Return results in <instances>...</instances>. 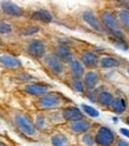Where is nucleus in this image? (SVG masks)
<instances>
[{
	"label": "nucleus",
	"mask_w": 129,
	"mask_h": 146,
	"mask_svg": "<svg viewBox=\"0 0 129 146\" xmlns=\"http://www.w3.org/2000/svg\"><path fill=\"white\" fill-rule=\"evenodd\" d=\"M101 24L104 29L112 34L116 39H123V31L121 29V25L117 21L116 15L110 12V11H104L101 13ZM124 40V39H123Z\"/></svg>",
	"instance_id": "nucleus-1"
},
{
	"label": "nucleus",
	"mask_w": 129,
	"mask_h": 146,
	"mask_svg": "<svg viewBox=\"0 0 129 146\" xmlns=\"http://www.w3.org/2000/svg\"><path fill=\"white\" fill-rule=\"evenodd\" d=\"M13 121L17 125V127L20 130L22 133L26 135H33L36 133V126L34 124L27 118L25 114L20 112H14L13 114Z\"/></svg>",
	"instance_id": "nucleus-2"
},
{
	"label": "nucleus",
	"mask_w": 129,
	"mask_h": 146,
	"mask_svg": "<svg viewBox=\"0 0 129 146\" xmlns=\"http://www.w3.org/2000/svg\"><path fill=\"white\" fill-rule=\"evenodd\" d=\"M95 143L98 146H113L115 143V134L109 127L101 126L96 132Z\"/></svg>",
	"instance_id": "nucleus-3"
},
{
	"label": "nucleus",
	"mask_w": 129,
	"mask_h": 146,
	"mask_svg": "<svg viewBox=\"0 0 129 146\" xmlns=\"http://www.w3.org/2000/svg\"><path fill=\"white\" fill-rule=\"evenodd\" d=\"M62 105V98L54 93H46L37 100V106L42 110H52Z\"/></svg>",
	"instance_id": "nucleus-4"
},
{
	"label": "nucleus",
	"mask_w": 129,
	"mask_h": 146,
	"mask_svg": "<svg viewBox=\"0 0 129 146\" xmlns=\"http://www.w3.org/2000/svg\"><path fill=\"white\" fill-rule=\"evenodd\" d=\"M26 51L33 58H43L45 54V45L39 39H32L27 42Z\"/></svg>",
	"instance_id": "nucleus-5"
},
{
	"label": "nucleus",
	"mask_w": 129,
	"mask_h": 146,
	"mask_svg": "<svg viewBox=\"0 0 129 146\" xmlns=\"http://www.w3.org/2000/svg\"><path fill=\"white\" fill-rule=\"evenodd\" d=\"M50 86L46 84H40V83H30L24 86V91L26 93L31 96H44L48 93Z\"/></svg>",
	"instance_id": "nucleus-6"
},
{
	"label": "nucleus",
	"mask_w": 129,
	"mask_h": 146,
	"mask_svg": "<svg viewBox=\"0 0 129 146\" xmlns=\"http://www.w3.org/2000/svg\"><path fill=\"white\" fill-rule=\"evenodd\" d=\"M44 64L45 66L48 67V70L50 72H52L53 74H60L63 72V64L62 61L56 58L54 56H45L44 57Z\"/></svg>",
	"instance_id": "nucleus-7"
},
{
	"label": "nucleus",
	"mask_w": 129,
	"mask_h": 146,
	"mask_svg": "<svg viewBox=\"0 0 129 146\" xmlns=\"http://www.w3.org/2000/svg\"><path fill=\"white\" fill-rule=\"evenodd\" d=\"M0 66L10 70H17L22 67V61L12 54H1L0 56Z\"/></svg>",
	"instance_id": "nucleus-8"
},
{
	"label": "nucleus",
	"mask_w": 129,
	"mask_h": 146,
	"mask_svg": "<svg viewBox=\"0 0 129 146\" xmlns=\"http://www.w3.org/2000/svg\"><path fill=\"white\" fill-rule=\"evenodd\" d=\"M82 18H83V20H84L93 30H95L97 32H102L103 31L102 24H101V21L97 19V17L95 15V13L93 11H85V12H83Z\"/></svg>",
	"instance_id": "nucleus-9"
},
{
	"label": "nucleus",
	"mask_w": 129,
	"mask_h": 146,
	"mask_svg": "<svg viewBox=\"0 0 129 146\" xmlns=\"http://www.w3.org/2000/svg\"><path fill=\"white\" fill-rule=\"evenodd\" d=\"M53 56L58 58L60 61H67L68 64L71 62L72 59V53L70 51V48L65 45H58V46L54 47L53 50Z\"/></svg>",
	"instance_id": "nucleus-10"
},
{
	"label": "nucleus",
	"mask_w": 129,
	"mask_h": 146,
	"mask_svg": "<svg viewBox=\"0 0 129 146\" xmlns=\"http://www.w3.org/2000/svg\"><path fill=\"white\" fill-rule=\"evenodd\" d=\"M0 6H1L3 12L6 13L7 15H11V17H20V15H23V10L18 5H15L14 3L3 1L1 4H0Z\"/></svg>",
	"instance_id": "nucleus-11"
},
{
	"label": "nucleus",
	"mask_w": 129,
	"mask_h": 146,
	"mask_svg": "<svg viewBox=\"0 0 129 146\" xmlns=\"http://www.w3.org/2000/svg\"><path fill=\"white\" fill-rule=\"evenodd\" d=\"M90 127H91V123L87 119L75 120L69 124V129L75 133H85L87 131H89Z\"/></svg>",
	"instance_id": "nucleus-12"
},
{
	"label": "nucleus",
	"mask_w": 129,
	"mask_h": 146,
	"mask_svg": "<svg viewBox=\"0 0 129 146\" xmlns=\"http://www.w3.org/2000/svg\"><path fill=\"white\" fill-rule=\"evenodd\" d=\"M63 118L68 121H75V120H79V119H83V114L82 112L79 111V108L75 107V106H70V107H67L63 110Z\"/></svg>",
	"instance_id": "nucleus-13"
},
{
	"label": "nucleus",
	"mask_w": 129,
	"mask_h": 146,
	"mask_svg": "<svg viewBox=\"0 0 129 146\" xmlns=\"http://www.w3.org/2000/svg\"><path fill=\"white\" fill-rule=\"evenodd\" d=\"M81 62L83 64V66L93 68L98 65V58L95 53L90 52V51H85L81 54Z\"/></svg>",
	"instance_id": "nucleus-14"
},
{
	"label": "nucleus",
	"mask_w": 129,
	"mask_h": 146,
	"mask_svg": "<svg viewBox=\"0 0 129 146\" xmlns=\"http://www.w3.org/2000/svg\"><path fill=\"white\" fill-rule=\"evenodd\" d=\"M98 81H99V77L95 71H89L84 74V81L83 83H84L85 88L89 91H93L97 86Z\"/></svg>",
	"instance_id": "nucleus-15"
},
{
	"label": "nucleus",
	"mask_w": 129,
	"mask_h": 146,
	"mask_svg": "<svg viewBox=\"0 0 129 146\" xmlns=\"http://www.w3.org/2000/svg\"><path fill=\"white\" fill-rule=\"evenodd\" d=\"M69 70L71 72L72 77L75 78H81L84 74V66L79 60H75L73 59L71 62H69Z\"/></svg>",
	"instance_id": "nucleus-16"
},
{
	"label": "nucleus",
	"mask_w": 129,
	"mask_h": 146,
	"mask_svg": "<svg viewBox=\"0 0 129 146\" xmlns=\"http://www.w3.org/2000/svg\"><path fill=\"white\" fill-rule=\"evenodd\" d=\"M113 100H114L113 94L108 92V91H102V92H99L97 94V104H99L103 107H109L112 105Z\"/></svg>",
	"instance_id": "nucleus-17"
},
{
	"label": "nucleus",
	"mask_w": 129,
	"mask_h": 146,
	"mask_svg": "<svg viewBox=\"0 0 129 146\" xmlns=\"http://www.w3.org/2000/svg\"><path fill=\"white\" fill-rule=\"evenodd\" d=\"M32 19L42 21V23H51L52 15L46 10H38V11H34L32 13Z\"/></svg>",
	"instance_id": "nucleus-18"
},
{
	"label": "nucleus",
	"mask_w": 129,
	"mask_h": 146,
	"mask_svg": "<svg viewBox=\"0 0 129 146\" xmlns=\"http://www.w3.org/2000/svg\"><path fill=\"white\" fill-rule=\"evenodd\" d=\"M110 107H112V110L116 114H122L126 111V107H127L126 100L122 99V98H114Z\"/></svg>",
	"instance_id": "nucleus-19"
},
{
	"label": "nucleus",
	"mask_w": 129,
	"mask_h": 146,
	"mask_svg": "<svg viewBox=\"0 0 129 146\" xmlns=\"http://www.w3.org/2000/svg\"><path fill=\"white\" fill-rule=\"evenodd\" d=\"M98 65L102 68H113L120 66V61L113 57H102L98 60Z\"/></svg>",
	"instance_id": "nucleus-20"
},
{
	"label": "nucleus",
	"mask_w": 129,
	"mask_h": 146,
	"mask_svg": "<svg viewBox=\"0 0 129 146\" xmlns=\"http://www.w3.org/2000/svg\"><path fill=\"white\" fill-rule=\"evenodd\" d=\"M117 19L126 30L129 31V11L128 10H120L117 12Z\"/></svg>",
	"instance_id": "nucleus-21"
},
{
	"label": "nucleus",
	"mask_w": 129,
	"mask_h": 146,
	"mask_svg": "<svg viewBox=\"0 0 129 146\" xmlns=\"http://www.w3.org/2000/svg\"><path fill=\"white\" fill-rule=\"evenodd\" d=\"M70 86L72 87L73 91H76V92H81L83 93L84 92V83L81 80V78H75V77H72L70 79Z\"/></svg>",
	"instance_id": "nucleus-22"
},
{
	"label": "nucleus",
	"mask_w": 129,
	"mask_h": 146,
	"mask_svg": "<svg viewBox=\"0 0 129 146\" xmlns=\"http://www.w3.org/2000/svg\"><path fill=\"white\" fill-rule=\"evenodd\" d=\"M51 143L53 146H69L67 138L63 134H54L51 138Z\"/></svg>",
	"instance_id": "nucleus-23"
},
{
	"label": "nucleus",
	"mask_w": 129,
	"mask_h": 146,
	"mask_svg": "<svg viewBox=\"0 0 129 146\" xmlns=\"http://www.w3.org/2000/svg\"><path fill=\"white\" fill-rule=\"evenodd\" d=\"M82 110H83V111H84L88 115L93 117V118H96V117L99 115V113H98L97 110H95L94 107H91V106H89V105H82Z\"/></svg>",
	"instance_id": "nucleus-24"
},
{
	"label": "nucleus",
	"mask_w": 129,
	"mask_h": 146,
	"mask_svg": "<svg viewBox=\"0 0 129 146\" xmlns=\"http://www.w3.org/2000/svg\"><path fill=\"white\" fill-rule=\"evenodd\" d=\"M37 32H39V27H37V26H27V27H24V30L22 31V34L27 36V35L36 34Z\"/></svg>",
	"instance_id": "nucleus-25"
},
{
	"label": "nucleus",
	"mask_w": 129,
	"mask_h": 146,
	"mask_svg": "<svg viewBox=\"0 0 129 146\" xmlns=\"http://www.w3.org/2000/svg\"><path fill=\"white\" fill-rule=\"evenodd\" d=\"M12 31V25L5 23V21H0V34H7Z\"/></svg>",
	"instance_id": "nucleus-26"
},
{
	"label": "nucleus",
	"mask_w": 129,
	"mask_h": 146,
	"mask_svg": "<svg viewBox=\"0 0 129 146\" xmlns=\"http://www.w3.org/2000/svg\"><path fill=\"white\" fill-rule=\"evenodd\" d=\"M110 40H112V42L115 45L116 47L121 48V50H123V51L128 50V46H127V44L124 42V40H123V39H116V38H112Z\"/></svg>",
	"instance_id": "nucleus-27"
},
{
	"label": "nucleus",
	"mask_w": 129,
	"mask_h": 146,
	"mask_svg": "<svg viewBox=\"0 0 129 146\" xmlns=\"http://www.w3.org/2000/svg\"><path fill=\"white\" fill-rule=\"evenodd\" d=\"M82 141L87 146H93L95 144V138L90 133H85L84 135L82 137Z\"/></svg>",
	"instance_id": "nucleus-28"
},
{
	"label": "nucleus",
	"mask_w": 129,
	"mask_h": 146,
	"mask_svg": "<svg viewBox=\"0 0 129 146\" xmlns=\"http://www.w3.org/2000/svg\"><path fill=\"white\" fill-rule=\"evenodd\" d=\"M116 146H129V143L126 141V140H123V139H118Z\"/></svg>",
	"instance_id": "nucleus-29"
},
{
	"label": "nucleus",
	"mask_w": 129,
	"mask_h": 146,
	"mask_svg": "<svg viewBox=\"0 0 129 146\" xmlns=\"http://www.w3.org/2000/svg\"><path fill=\"white\" fill-rule=\"evenodd\" d=\"M37 121H38V126H39V127H43V125H44L43 117H38V118H37Z\"/></svg>",
	"instance_id": "nucleus-30"
},
{
	"label": "nucleus",
	"mask_w": 129,
	"mask_h": 146,
	"mask_svg": "<svg viewBox=\"0 0 129 146\" xmlns=\"http://www.w3.org/2000/svg\"><path fill=\"white\" fill-rule=\"evenodd\" d=\"M120 132H121L123 135H126L127 138H129V130H127V129H121V130H120Z\"/></svg>",
	"instance_id": "nucleus-31"
},
{
	"label": "nucleus",
	"mask_w": 129,
	"mask_h": 146,
	"mask_svg": "<svg viewBox=\"0 0 129 146\" xmlns=\"http://www.w3.org/2000/svg\"><path fill=\"white\" fill-rule=\"evenodd\" d=\"M124 121H126V123H127V124L129 125V115H128V117L126 118V119H124Z\"/></svg>",
	"instance_id": "nucleus-32"
},
{
	"label": "nucleus",
	"mask_w": 129,
	"mask_h": 146,
	"mask_svg": "<svg viewBox=\"0 0 129 146\" xmlns=\"http://www.w3.org/2000/svg\"><path fill=\"white\" fill-rule=\"evenodd\" d=\"M3 45V40H1V38H0V46H1Z\"/></svg>",
	"instance_id": "nucleus-33"
},
{
	"label": "nucleus",
	"mask_w": 129,
	"mask_h": 146,
	"mask_svg": "<svg viewBox=\"0 0 129 146\" xmlns=\"http://www.w3.org/2000/svg\"><path fill=\"white\" fill-rule=\"evenodd\" d=\"M127 71H128V74H129V67H128V70H127Z\"/></svg>",
	"instance_id": "nucleus-34"
},
{
	"label": "nucleus",
	"mask_w": 129,
	"mask_h": 146,
	"mask_svg": "<svg viewBox=\"0 0 129 146\" xmlns=\"http://www.w3.org/2000/svg\"><path fill=\"white\" fill-rule=\"evenodd\" d=\"M0 146H3V145H1V144H0Z\"/></svg>",
	"instance_id": "nucleus-35"
}]
</instances>
